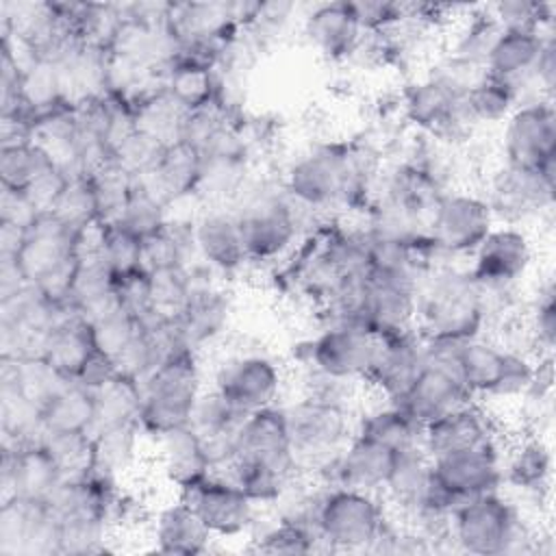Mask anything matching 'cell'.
<instances>
[{
  "instance_id": "42",
  "label": "cell",
  "mask_w": 556,
  "mask_h": 556,
  "mask_svg": "<svg viewBox=\"0 0 556 556\" xmlns=\"http://www.w3.org/2000/svg\"><path fill=\"white\" fill-rule=\"evenodd\" d=\"M96 402V424L93 432L132 424L139 417L141 408V382L132 376L117 371L111 380L93 391Z\"/></svg>"
},
{
  "instance_id": "19",
  "label": "cell",
  "mask_w": 556,
  "mask_h": 556,
  "mask_svg": "<svg viewBox=\"0 0 556 556\" xmlns=\"http://www.w3.org/2000/svg\"><path fill=\"white\" fill-rule=\"evenodd\" d=\"M497 441H506L504 428L495 410L478 400L421 428V450L430 458Z\"/></svg>"
},
{
  "instance_id": "36",
  "label": "cell",
  "mask_w": 556,
  "mask_h": 556,
  "mask_svg": "<svg viewBox=\"0 0 556 556\" xmlns=\"http://www.w3.org/2000/svg\"><path fill=\"white\" fill-rule=\"evenodd\" d=\"M93 334L89 321L72 313L65 319H61L46 337L41 356L65 378L74 380L80 371V367L87 363V358L96 352Z\"/></svg>"
},
{
  "instance_id": "34",
  "label": "cell",
  "mask_w": 556,
  "mask_h": 556,
  "mask_svg": "<svg viewBox=\"0 0 556 556\" xmlns=\"http://www.w3.org/2000/svg\"><path fill=\"white\" fill-rule=\"evenodd\" d=\"M506 358L508 348L500 345L489 334H480L460 343L458 376L473 400L486 404L504 371Z\"/></svg>"
},
{
  "instance_id": "21",
  "label": "cell",
  "mask_w": 556,
  "mask_h": 556,
  "mask_svg": "<svg viewBox=\"0 0 556 556\" xmlns=\"http://www.w3.org/2000/svg\"><path fill=\"white\" fill-rule=\"evenodd\" d=\"M393 456L395 452H391L389 447L354 432L343 450L328 465H324L313 476V480L326 489L345 486L382 495L393 465Z\"/></svg>"
},
{
  "instance_id": "20",
  "label": "cell",
  "mask_w": 556,
  "mask_h": 556,
  "mask_svg": "<svg viewBox=\"0 0 556 556\" xmlns=\"http://www.w3.org/2000/svg\"><path fill=\"white\" fill-rule=\"evenodd\" d=\"M193 241L198 258L224 280L250 269L241 228L230 206H200L193 213Z\"/></svg>"
},
{
  "instance_id": "44",
  "label": "cell",
  "mask_w": 556,
  "mask_h": 556,
  "mask_svg": "<svg viewBox=\"0 0 556 556\" xmlns=\"http://www.w3.org/2000/svg\"><path fill=\"white\" fill-rule=\"evenodd\" d=\"M300 15H302V4L285 2V0H271V2L258 0V7L252 20L241 30L265 54L271 48H276L293 28L298 30Z\"/></svg>"
},
{
  "instance_id": "55",
  "label": "cell",
  "mask_w": 556,
  "mask_h": 556,
  "mask_svg": "<svg viewBox=\"0 0 556 556\" xmlns=\"http://www.w3.org/2000/svg\"><path fill=\"white\" fill-rule=\"evenodd\" d=\"M115 293L119 306L132 315L137 321H143L154 311L152 304V287H150V274L146 269L130 271L126 276H119L115 280Z\"/></svg>"
},
{
  "instance_id": "11",
  "label": "cell",
  "mask_w": 556,
  "mask_h": 556,
  "mask_svg": "<svg viewBox=\"0 0 556 556\" xmlns=\"http://www.w3.org/2000/svg\"><path fill=\"white\" fill-rule=\"evenodd\" d=\"M504 491L534 519H543L552 502L554 454L549 437L523 434L504 445Z\"/></svg>"
},
{
  "instance_id": "38",
  "label": "cell",
  "mask_w": 556,
  "mask_h": 556,
  "mask_svg": "<svg viewBox=\"0 0 556 556\" xmlns=\"http://www.w3.org/2000/svg\"><path fill=\"white\" fill-rule=\"evenodd\" d=\"M465 111L478 132L497 130L519 106L515 87L489 74H482L463 96Z\"/></svg>"
},
{
  "instance_id": "17",
  "label": "cell",
  "mask_w": 556,
  "mask_h": 556,
  "mask_svg": "<svg viewBox=\"0 0 556 556\" xmlns=\"http://www.w3.org/2000/svg\"><path fill=\"white\" fill-rule=\"evenodd\" d=\"M0 556H59V517L46 502H0Z\"/></svg>"
},
{
  "instance_id": "13",
  "label": "cell",
  "mask_w": 556,
  "mask_h": 556,
  "mask_svg": "<svg viewBox=\"0 0 556 556\" xmlns=\"http://www.w3.org/2000/svg\"><path fill=\"white\" fill-rule=\"evenodd\" d=\"M504 445L506 441H497L430 458L434 486L452 513L471 497L504 489Z\"/></svg>"
},
{
  "instance_id": "28",
  "label": "cell",
  "mask_w": 556,
  "mask_h": 556,
  "mask_svg": "<svg viewBox=\"0 0 556 556\" xmlns=\"http://www.w3.org/2000/svg\"><path fill=\"white\" fill-rule=\"evenodd\" d=\"M471 400V393L456 374L426 365L415 382L395 400V404L424 428L426 424L469 404Z\"/></svg>"
},
{
  "instance_id": "4",
  "label": "cell",
  "mask_w": 556,
  "mask_h": 556,
  "mask_svg": "<svg viewBox=\"0 0 556 556\" xmlns=\"http://www.w3.org/2000/svg\"><path fill=\"white\" fill-rule=\"evenodd\" d=\"M495 224L532 228L549 224L556 195V169H521L493 163L480 178Z\"/></svg>"
},
{
  "instance_id": "35",
  "label": "cell",
  "mask_w": 556,
  "mask_h": 556,
  "mask_svg": "<svg viewBox=\"0 0 556 556\" xmlns=\"http://www.w3.org/2000/svg\"><path fill=\"white\" fill-rule=\"evenodd\" d=\"M115 280L113 271L96 254H80L70 289V304L87 321L111 313L119 306Z\"/></svg>"
},
{
  "instance_id": "9",
  "label": "cell",
  "mask_w": 556,
  "mask_h": 556,
  "mask_svg": "<svg viewBox=\"0 0 556 556\" xmlns=\"http://www.w3.org/2000/svg\"><path fill=\"white\" fill-rule=\"evenodd\" d=\"M497 163L521 169H556L554 100L519 104L497 128Z\"/></svg>"
},
{
  "instance_id": "41",
  "label": "cell",
  "mask_w": 556,
  "mask_h": 556,
  "mask_svg": "<svg viewBox=\"0 0 556 556\" xmlns=\"http://www.w3.org/2000/svg\"><path fill=\"white\" fill-rule=\"evenodd\" d=\"M132 106L139 130L156 137L165 146L182 137L189 111L163 85L150 89L146 96L132 102Z\"/></svg>"
},
{
  "instance_id": "52",
  "label": "cell",
  "mask_w": 556,
  "mask_h": 556,
  "mask_svg": "<svg viewBox=\"0 0 556 556\" xmlns=\"http://www.w3.org/2000/svg\"><path fill=\"white\" fill-rule=\"evenodd\" d=\"M163 152H165L163 141L137 128L113 150V161L128 176H132L135 180H141L156 169Z\"/></svg>"
},
{
  "instance_id": "5",
  "label": "cell",
  "mask_w": 556,
  "mask_h": 556,
  "mask_svg": "<svg viewBox=\"0 0 556 556\" xmlns=\"http://www.w3.org/2000/svg\"><path fill=\"white\" fill-rule=\"evenodd\" d=\"M295 469L315 476L354 434V410L295 395L282 400Z\"/></svg>"
},
{
  "instance_id": "24",
  "label": "cell",
  "mask_w": 556,
  "mask_h": 556,
  "mask_svg": "<svg viewBox=\"0 0 556 556\" xmlns=\"http://www.w3.org/2000/svg\"><path fill=\"white\" fill-rule=\"evenodd\" d=\"M80 256V235L56 219L52 213L39 215V219L26 230L24 243L15 256L20 269L30 285L41 282L46 276Z\"/></svg>"
},
{
  "instance_id": "39",
  "label": "cell",
  "mask_w": 556,
  "mask_h": 556,
  "mask_svg": "<svg viewBox=\"0 0 556 556\" xmlns=\"http://www.w3.org/2000/svg\"><path fill=\"white\" fill-rule=\"evenodd\" d=\"M41 419L46 432H93V391L76 380H67L41 406Z\"/></svg>"
},
{
  "instance_id": "15",
  "label": "cell",
  "mask_w": 556,
  "mask_h": 556,
  "mask_svg": "<svg viewBox=\"0 0 556 556\" xmlns=\"http://www.w3.org/2000/svg\"><path fill=\"white\" fill-rule=\"evenodd\" d=\"M426 367V341L417 328L378 337L371 367L363 380L365 393L395 402Z\"/></svg>"
},
{
  "instance_id": "37",
  "label": "cell",
  "mask_w": 556,
  "mask_h": 556,
  "mask_svg": "<svg viewBox=\"0 0 556 556\" xmlns=\"http://www.w3.org/2000/svg\"><path fill=\"white\" fill-rule=\"evenodd\" d=\"M93 439H96L93 471L119 482H124V478L137 469L143 445L150 443L137 421L98 430L93 432Z\"/></svg>"
},
{
  "instance_id": "48",
  "label": "cell",
  "mask_w": 556,
  "mask_h": 556,
  "mask_svg": "<svg viewBox=\"0 0 556 556\" xmlns=\"http://www.w3.org/2000/svg\"><path fill=\"white\" fill-rule=\"evenodd\" d=\"M50 213L78 235H83L91 226L100 224L98 200H96L91 178L89 176L67 178V182Z\"/></svg>"
},
{
  "instance_id": "31",
  "label": "cell",
  "mask_w": 556,
  "mask_h": 556,
  "mask_svg": "<svg viewBox=\"0 0 556 556\" xmlns=\"http://www.w3.org/2000/svg\"><path fill=\"white\" fill-rule=\"evenodd\" d=\"M146 534L152 541V549L172 556L206 554L217 541L193 508L178 497L154 508Z\"/></svg>"
},
{
  "instance_id": "14",
  "label": "cell",
  "mask_w": 556,
  "mask_h": 556,
  "mask_svg": "<svg viewBox=\"0 0 556 556\" xmlns=\"http://www.w3.org/2000/svg\"><path fill=\"white\" fill-rule=\"evenodd\" d=\"M176 497L193 508L217 541L248 539L263 513V508L222 473L206 476L198 484L176 493Z\"/></svg>"
},
{
  "instance_id": "25",
  "label": "cell",
  "mask_w": 556,
  "mask_h": 556,
  "mask_svg": "<svg viewBox=\"0 0 556 556\" xmlns=\"http://www.w3.org/2000/svg\"><path fill=\"white\" fill-rule=\"evenodd\" d=\"M245 415L248 413L239 410L230 400H226L211 384L204 387L202 393L198 395L187 426L202 441V445L213 463V473L226 469L232 463L237 432H239Z\"/></svg>"
},
{
  "instance_id": "47",
  "label": "cell",
  "mask_w": 556,
  "mask_h": 556,
  "mask_svg": "<svg viewBox=\"0 0 556 556\" xmlns=\"http://www.w3.org/2000/svg\"><path fill=\"white\" fill-rule=\"evenodd\" d=\"M52 156L35 141L0 146V182L9 191H26L52 165Z\"/></svg>"
},
{
  "instance_id": "54",
  "label": "cell",
  "mask_w": 556,
  "mask_h": 556,
  "mask_svg": "<svg viewBox=\"0 0 556 556\" xmlns=\"http://www.w3.org/2000/svg\"><path fill=\"white\" fill-rule=\"evenodd\" d=\"M89 326L96 348L109 354L113 361L128 348V343L135 339L139 330V321L132 315H128L122 306L89 321Z\"/></svg>"
},
{
  "instance_id": "16",
  "label": "cell",
  "mask_w": 556,
  "mask_h": 556,
  "mask_svg": "<svg viewBox=\"0 0 556 556\" xmlns=\"http://www.w3.org/2000/svg\"><path fill=\"white\" fill-rule=\"evenodd\" d=\"M298 33L321 61L332 65H348L365 37L348 0L304 4Z\"/></svg>"
},
{
  "instance_id": "53",
  "label": "cell",
  "mask_w": 556,
  "mask_h": 556,
  "mask_svg": "<svg viewBox=\"0 0 556 556\" xmlns=\"http://www.w3.org/2000/svg\"><path fill=\"white\" fill-rule=\"evenodd\" d=\"M148 274H150L154 311L167 317L180 315L191 295L187 267H169V269H159Z\"/></svg>"
},
{
  "instance_id": "43",
  "label": "cell",
  "mask_w": 556,
  "mask_h": 556,
  "mask_svg": "<svg viewBox=\"0 0 556 556\" xmlns=\"http://www.w3.org/2000/svg\"><path fill=\"white\" fill-rule=\"evenodd\" d=\"M295 395L354 410L361 406L365 387L356 380L324 374L311 365H295Z\"/></svg>"
},
{
  "instance_id": "40",
  "label": "cell",
  "mask_w": 556,
  "mask_h": 556,
  "mask_svg": "<svg viewBox=\"0 0 556 556\" xmlns=\"http://www.w3.org/2000/svg\"><path fill=\"white\" fill-rule=\"evenodd\" d=\"M248 549L256 554H317L324 552L319 536L306 528L278 521L263 508L256 526L248 534Z\"/></svg>"
},
{
  "instance_id": "58",
  "label": "cell",
  "mask_w": 556,
  "mask_h": 556,
  "mask_svg": "<svg viewBox=\"0 0 556 556\" xmlns=\"http://www.w3.org/2000/svg\"><path fill=\"white\" fill-rule=\"evenodd\" d=\"M39 215L43 213H39L22 191H0V224L28 230L39 219Z\"/></svg>"
},
{
  "instance_id": "27",
  "label": "cell",
  "mask_w": 556,
  "mask_h": 556,
  "mask_svg": "<svg viewBox=\"0 0 556 556\" xmlns=\"http://www.w3.org/2000/svg\"><path fill=\"white\" fill-rule=\"evenodd\" d=\"M235 317V298L226 282L198 289L189 295L187 306L176 315L185 341L191 350L204 352L226 341Z\"/></svg>"
},
{
  "instance_id": "30",
  "label": "cell",
  "mask_w": 556,
  "mask_h": 556,
  "mask_svg": "<svg viewBox=\"0 0 556 556\" xmlns=\"http://www.w3.org/2000/svg\"><path fill=\"white\" fill-rule=\"evenodd\" d=\"M417 287L367 274L363 298V328L376 337L415 328Z\"/></svg>"
},
{
  "instance_id": "33",
  "label": "cell",
  "mask_w": 556,
  "mask_h": 556,
  "mask_svg": "<svg viewBox=\"0 0 556 556\" xmlns=\"http://www.w3.org/2000/svg\"><path fill=\"white\" fill-rule=\"evenodd\" d=\"M354 432L389 447L391 452L421 447V426L395 402L380 397H374L369 404L361 402L354 415Z\"/></svg>"
},
{
  "instance_id": "26",
  "label": "cell",
  "mask_w": 556,
  "mask_h": 556,
  "mask_svg": "<svg viewBox=\"0 0 556 556\" xmlns=\"http://www.w3.org/2000/svg\"><path fill=\"white\" fill-rule=\"evenodd\" d=\"M552 33H556V30H547V33L500 30V35L495 37V41L486 54L484 74L500 78L504 83H510L515 87L519 104L532 102V100H543L534 93V89L530 85V74L539 59L545 37Z\"/></svg>"
},
{
  "instance_id": "18",
  "label": "cell",
  "mask_w": 556,
  "mask_h": 556,
  "mask_svg": "<svg viewBox=\"0 0 556 556\" xmlns=\"http://www.w3.org/2000/svg\"><path fill=\"white\" fill-rule=\"evenodd\" d=\"M382 500L397 521H408L428 508L452 515V508L441 500L434 486L432 460L421 447L395 452L387 484L382 489Z\"/></svg>"
},
{
  "instance_id": "22",
  "label": "cell",
  "mask_w": 556,
  "mask_h": 556,
  "mask_svg": "<svg viewBox=\"0 0 556 556\" xmlns=\"http://www.w3.org/2000/svg\"><path fill=\"white\" fill-rule=\"evenodd\" d=\"M232 460H248L289 473H300L295 469L291 452V439L282 402L245 415L237 432Z\"/></svg>"
},
{
  "instance_id": "57",
  "label": "cell",
  "mask_w": 556,
  "mask_h": 556,
  "mask_svg": "<svg viewBox=\"0 0 556 556\" xmlns=\"http://www.w3.org/2000/svg\"><path fill=\"white\" fill-rule=\"evenodd\" d=\"M530 85L539 98L554 100V87H556V33L547 35L543 41V48L539 52V59L530 74Z\"/></svg>"
},
{
  "instance_id": "10",
  "label": "cell",
  "mask_w": 556,
  "mask_h": 556,
  "mask_svg": "<svg viewBox=\"0 0 556 556\" xmlns=\"http://www.w3.org/2000/svg\"><path fill=\"white\" fill-rule=\"evenodd\" d=\"M376 345L378 337L365 328L348 324L317 326L311 337L293 345V365H311L324 374L363 382Z\"/></svg>"
},
{
  "instance_id": "32",
  "label": "cell",
  "mask_w": 556,
  "mask_h": 556,
  "mask_svg": "<svg viewBox=\"0 0 556 556\" xmlns=\"http://www.w3.org/2000/svg\"><path fill=\"white\" fill-rule=\"evenodd\" d=\"M202 174V154L191 143L178 139L165 146V152L156 165V169L137 180L156 193L169 208H176L185 202H195L198 185Z\"/></svg>"
},
{
  "instance_id": "1",
  "label": "cell",
  "mask_w": 556,
  "mask_h": 556,
  "mask_svg": "<svg viewBox=\"0 0 556 556\" xmlns=\"http://www.w3.org/2000/svg\"><path fill=\"white\" fill-rule=\"evenodd\" d=\"M230 208L237 215L250 267H278L304 237L332 219L293 202L285 193L278 174H261L258 169Z\"/></svg>"
},
{
  "instance_id": "7",
  "label": "cell",
  "mask_w": 556,
  "mask_h": 556,
  "mask_svg": "<svg viewBox=\"0 0 556 556\" xmlns=\"http://www.w3.org/2000/svg\"><path fill=\"white\" fill-rule=\"evenodd\" d=\"M495 228V217L478 189L456 187L441 193L430 211L426 237L443 261H460Z\"/></svg>"
},
{
  "instance_id": "12",
  "label": "cell",
  "mask_w": 556,
  "mask_h": 556,
  "mask_svg": "<svg viewBox=\"0 0 556 556\" xmlns=\"http://www.w3.org/2000/svg\"><path fill=\"white\" fill-rule=\"evenodd\" d=\"M536 252L530 228L495 224L467 258V267L486 289H521L536 265Z\"/></svg>"
},
{
  "instance_id": "29",
  "label": "cell",
  "mask_w": 556,
  "mask_h": 556,
  "mask_svg": "<svg viewBox=\"0 0 556 556\" xmlns=\"http://www.w3.org/2000/svg\"><path fill=\"white\" fill-rule=\"evenodd\" d=\"M150 445L154 450V460L161 478L172 489H176V493L198 484L213 473V463L202 441L189 426L163 432L152 439Z\"/></svg>"
},
{
  "instance_id": "56",
  "label": "cell",
  "mask_w": 556,
  "mask_h": 556,
  "mask_svg": "<svg viewBox=\"0 0 556 556\" xmlns=\"http://www.w3.org/2000/svg\"><path fill=\"white\" fill-rule=\"evenodd\" d=\"M352 9L365 33H384L406 17V2L393 0H358Z\"/></svg>"
},
{
  "instance_id": "6",
  "label": "cell",
  "mask_w": 556,
  "mask_h": 556,
  "mask_svg": "<svg viewBox=\"0 0 556 556\" xmlns=\"http://www.w3.org/2000/svg\"><path fill=\"white\" fill-rule=\"evenodd\" d=\"M391 513L382 495L345 486H328L317 513V536L324 552L369 554Z\"/></svg>"
},
{
  "instance_id": "45",
  "label": "cell",
  "mask_w": 556,
  "mask_h": 556,
  "mask_svg": "<svg viewBox=\"0 0 556 556\" xmlns=\"http://www.w3.org/2000/svg\"><path fill=\"white\" fill-rule=\"evenodd\" d=\"M521 315L530 330L539 358L552 356L556 343V289L552 276L541 278L526 295Z\"/></svg>"
},
{
  "instance_id": "23",
  "label": "cell",
  "mask_w": 556,
  "mask_h": 556,
  "mask_svg": "<svg viewBox=\"0 0 556 556\" xmlns=\"http://www.w3.org/2000/svg\"><path fill=\"white\" fill-rule=\"evenodd\" d=\"M63 482L54 460L41 443L4 445L0 463V502L9 497H24L48 502Z\"/></svg>"
},
{
  "instance_id": "3",
  "label": "cell",
  "mask_w": 556,
  "mask_h": 556,
  "mask_svg": "<svg viewBox=\"0 0 556 556\" xmlns=\"http://www.w3.org/2000/svg\"><path fill=\"white\" fill-rule=\"evenodd\" d=\"M202 389L204 365L200 352L187 348L159 363L141 380V408L137 424L148 441L187 426Z\"/></svg>"
},
{
  "instance_id": "49",
  "label": "cell",
  "mask_w": 556,
  "mask_h": 556,
  "mask_svg": "<svg viewBox=\"0 0 556 556\" xmlns=\"http://www.w3.org/2000/svg\"><path fill=\"white\" fill-rule=\"evenodd\" d=\"M169 217H172V208L148 187H143L141 182H135V189L126 206L122 208L117 222L113 224L122 226L124 230H128L130 235L143 241L154 232H159L161 228H165Z\"/></svg>"
},
{
  "instance_id": "2",
  "label": "cell",
  "mask_w": 556,
  "mask_h": 556,
  "mask_svg": "<svg viewBox=\"0 0 556 556\" xmlns=\"http://www.w3.org/2000/svg\"><path fill=\"white\" fill-rule=\"evenodd\" d=\"M415 328L426 339L467 341L486 332V306L480 282L467 263L437 265L417 291Z\"/></svg>"
},
{
  "instance_id": "50",
  "label": "cell",
  "mask_w": 556,
  "mask_h": 556,
  "mask_svg": "<svg viewBox=\"0 0 556 556\" xmlns=\"http://www.w3.org/2000/svg\"><path fill=\"white\" fill-rule=\"evenodd\" d=\"M489 11L502 30H556V4L532 0H502L489 4Z\"/></svg>"
},
{
  "instance_id": "46",
  "label": "cell",
  "mask_w": 556,
  "mask_h": 556,
  "mask_svg": "<svg viewBox=\"0 0 556 556\" xmlns=\"http://www.w3.org/2000/svg\"><path fill=\"white\" fill-rule=\"evenodd\" d=\"M41 445L48 450L63 480H76L93 471V432H46Z\"/></svg>"
},
{
  "instance_id": "8",
  "label": "cell",
  "mask_w": 556,
  "mask_h": 556,
  "mask_svg": "<svg viewBox=\"0 0 556 556\" xmlns=\"http://www.w3.org/2000/svg\"><path fill=\"white\" fill-rule=\"evenodd\" d=\"M211 387L239 410L254 413L282 402L287 376L282 365L261 348H232L211 374Z\"/></svg>"
},
{
  "instance_id": "51",
  "label": "cell",
  "mask_w": 556,
  "mask_h": 556,
  "mask_svg": "<svg viewBox=\"0 0 556 556\" xmlns=\"http://www.w3.org/2000/svg\"><path fill=\"white\" fill-rule=\"evenodd\" d=\"M89 178L93 182L100 222L102 224L117 222L137 180L132 176H128L119 165H115V161H111L106 167H102L100 172H96Z\"/></svg>"
},
{
  "instance_id": "59",
  "label": "cell",
  "mask_w": 556,
  "mask_h": 556,
  "mask_svg": "<svg viewBox=\"0 0 556 556\" xmlns=\"http://www.w3.org/2000/svg\"><path fill=\"white\" fill-rule=\"evenodd\" d=\"M115 374H117L115 361H113L109 354L96 350V352L87 358V363L80 367V371H78V376H76L74 380L80 382L83 387H87L89 391H96V389L102 387L106 380H111Z\"/></svg>"
}]
</instances>
